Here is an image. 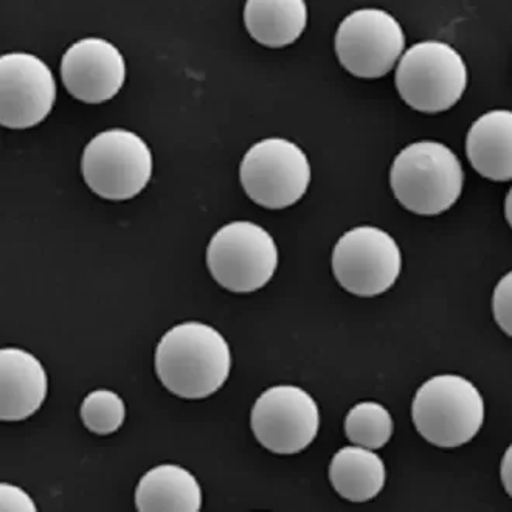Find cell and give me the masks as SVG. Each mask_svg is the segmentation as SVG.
I'll return each instance as SVG.
<instances>
[{"label": "cell", "mask_w": 512, "mask_h": 512, "mask_svg": "<svg viewBox=\"0 0 512 512\" xmlns=\"http://www.w3.org/2000/svg\"><path fill=\"white\" fill-rule=\"evenodd\" d=\"M232 351L212 326L187 322L174 326L156 350V373L163 387L184 399H204L229 379Z\"/></svg>", "instance_id": "cell-1"}, {"label": "cell", "mask_w": 512, "mask_h": 512, "mask_svg": "<svg viewBox=\"0 0 512 512\" xmlns=\"http://www.w3.org/2000/svg\"><path fill=\"white\" fill-rule=\"evenodd\" d=\"M460 159L443 143L418 142L402 149L390 171L395 198L409 212L436 216L454 207L463 191Z\"/></svg>", "instance_id": "cell-2"}, {"label": "cell", "mask_w": 512, "mask_h": 512, "mask_svg": "<svg viewBox=\"0 0 512 512\" xmlns=\"http://www.w3.org/2000/svg\"><path fill=\"white\" fill-rule=\"evenodd\" d=\"M419 435L436 447H460L480 432L485 402L468 379L443 374L424 382L412 405Z\"/></svg>", "instance_id": "cell-3"}, {"label": "cell", "mask_w": 512, "mask_h": 512, "mask_svg": "<svg viewBox=\"0 0 512 512\" xmlns=\"http://www.w3.org/2000/svg\"><path fill=\"white\" fill-rule=\"evenodd\" d=\"M396 89L415 111H449L468 87V66L460 53L441 41L412 45L396 69Z\"/></svg>", "instance_id": "cell-4"}, {"label": "cell", "mask_w": 512, "mask_h": 512, "mask_svg": "<svg viewBox=\"0 0 512 512\" xmlns=\"http://www.w3.org/2000/svg\"><path fill=\"white\" fill-rule=\"evenodd\" d=\"M87 187L108 201H128L142 193L153 174V154L135 132L111 129L90 140L81 160Z\"/></svg>", "instance_id": "cell-5"}, {"label": "cell", "mask_w": 512, "mask_h": 512, "mask_svg": "<svg viewBox=\"0 0 512 512\" xmlns=\"http://www.w3.org/2000/svg\"><path fill=\"white\" fill-rule=\"evenodd\" d=\"M207 266L222 288L235 294H250L264 288L274 277L277 244L260 225L230 222L208 244Z\"/></svg>", "instance_id": "cell-6"}, {"label": "cell", "mask_w": 512, "mask_h": 512, "mask_svg": "<svg viewBox=\"0 0 512 512\" xmlns=\"http://www.w3.org/2000/svg\"><path fill=\"white\" fill-rule=\"evenodd\" d=\"M241 185L255 204L283 210L309 188L311 165L303 149L286 139H266L247 151L239 168Z\"/></svg>", "instance_id": "cell-7"}, {"label": "cell", "mask_w": 512, "mask_h": 512, "mask_svg": "<svg viewBox=\"0 0 512 512\" xmlns=\"http://www.w3.org/2000/svg\"><path fill=\"white\" fill-rule=\"evenodd\" d=\"M402 256L395 239L378 227H356L337 241L333 272L345 291L378 297L398 280Z\"/></svg>", "instance_id": "cell-8"}, {"label": "cell", "mask_w": 512, "mask_h": 512, "mask_svg": "<svg viewBox=\"0 0 512 512\" xmlns=\"http://www.w3.org/2000/svg\"><path fill=\"white\" fill-rule=\"evenodd\" d=\"M334 45L343 69L354 77L376 80L398 63L405 49V33L387 11L362 8L340 22Z\"/></svg>", "instance_id": "cell-9"}, {"label": "cell", "mask_w": 512, "mask_h": 512, "mask_svg": "<svg viewBox=\"0 0 512 512\" xmlns=\"http://www.w3.org/2000/svg\"><path fill=\"white\" fill-rule=\"evenodd\" d=\"M250 423L261 446L277 455H295L319 433V405L300 387L278 385L256 399Z\"/></svg>", "instance_id": "cell-10"}, {"label": "cell", "mask_w": 512, "mask_h": 512, "mask_svg": "<svg viewBox=\"0 0 512 512\" xmlns=\"http://www.w3.org/2000/svg\"><path fill=\"white\" fill-rule=\"evenodd\" d=\"M55 100V78L42 59L30 53H8L0 58L2 126L33 128L49 117Z\"/></svg>", "instance_id": "cell-11"}, {"label": "cell", "mask_w": 512, "mask_h": 512, "mask_svg": "<svg viewBox=\"0 0 512 512\" xmlns=\"http://www.w3.org/2000/svg\"><path fill=\"white\" fill-rule=\"evenodd\" d=\"M61 78L73 98L87 104L104 103L112 100L125 84V58L111 42L81 39L64 53Z\"/></svg>", "instance_id": "cell-12"}, {"label": "cell", "mask_w": 512, "mask_h": 512, "mask_svg": "<svg viewBox=\"0 0 512 512\" xmlns=\"http://www.w3.org/2000/svg\"><path fill=\"white\" fill-rule=\"evenodd\" d=\"M47 373L33 354L19 348L0 351V419L24 421L47 398Z\"/></svg>", "instance_id": "cell-13"}, {"label": "cell", "mask_w": 512, "mask_h": 512, "mask_svg": "<svg viewBox=\"0 0 512 512\" xmlns=\"http://www.w3.org/2000/svg\"><path fill=\"white\" fill-rule=\"evenodd\" d=\"M466 154L474 170L492 182L512 177V114L495 109L475 120L466 139Z\"/></svg>", "instance_id": "cell-14"}, {"label": "cell", "mask_w": 512, "mask_h": 512, "mask_svg": "<svg viewBox=\"0 0 512 512\" xmlns=\"http://www.w3.org/2000/svg\"><path fill=\"white\" fill-rule=\"evenodd\" d=\"M135 506L140 512H198L201 486L187 469L163 464L143 475L135 489Z\"/></svg>", "instance_id": "cell-15"}, {"label": "cell", "mask_w": 512, "mask_h": 512, "mask_svg": "<svg viewBox=\"0 0 512 512\" xmlns=\"http://www.w3.org/2000/svg\"><path fill=\"white\" fill-rule=\"evenodd\" d=\"M247 32L270 49L294 44L308 24L303 0H249L244 8Z\"/></svg>", "instance_id": "cell-16"}, {"label": "cell", "mask_w": 512, "mask_h": 512, "mask_svg": "<svg viewBox=\"0 0 512 512\" xmlns=\"http://www.w3.org/2000/svg\"><path fill=\"white\" fill-rule=\"evenodd\" d=\"M384 461L365 447H343L329 466V480L343 499L368 502L381 494L385 485Z\"/></svg>", "instance_id": "cell-17"}, {"label": "cell", "mask_w": 512, "mask_h": 512, "mask_svg": "<svg viewBox=\"0 0 512 512\" xmlns=\"http://www.w3.org/2000/svg\"><path fill=\"white\" fill-rule=\"evenodd\" d=\"M393 430L395 424L390 412L378 402H360L346 415V438L365 449L384 447L391 440Z\"/></svg>", "instance_id": "cell-18"}, {"label": "cell", "mask_w": 512, "mask_h": 512, "mask_svg": "<svg viewBox=\"0 0 512 512\" xmlns=\"http://www.w3.org/2000/svg\"><path fill=\"white\" fill-rule=\"evenodd\" d=\"M125 402L109 390L92 391L81 405L84 426L97 435H111L125 423Z\"/></svg>", "instance_id": "cell-19"}, {"label": "cell", "mask_w": 512, "mask_h": 512, "mask_svg": "<svg viewBox=\"0 0 512 512\" xmlns=\"http://www.w3.org/2000/svg\"><path fill=\"white\" fill-rule=\"evenodd\" d=\"M512 274L509 272L506 277L500 280L495 288L494 297H492V309H494L495 322L499 323L500 328L511 336V286Z\"/></svg>", "instance_id": "cell-20"}, {"label": "cell", "mask_w": 512, "mask_h": 512, "mask_svg": "<svg viewBox=\"0 0 512 512\" xmlns=\"http://www.w3.org/2000/svg\"><path fill=\"white\" fill-rule=\"evenodd\" d=\"M0 509L2 512L7 511H36L35 503L28 497L27 492L16 486L4 485L0 486Z\"/></svg>", "instance_id": "cell-21"}, {"label": "cell", "mask_w": 512, "mask_h": 512, "mask_svg": "<svg viewBox=\"0 0 512 512\" xmlns=\"http://www.w3.org/2000/svg\"><path fill=\"white\" fill-rule=\"evenodd\" d=\"M511 478V447H509L502 463L503 486H505L506 492H508L509 495H511Z\"/></svg>", "instance_id": "cell-22"}]
</instances>
